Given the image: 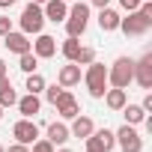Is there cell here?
Returning <instances> with one entry per match:
<instances>
[{
	"mask_svg": "<svg viewBox=\"0 0 152 152\" xmlns=\"http://www.w3.org/2000/svg\"><path fill=\"white\" fill-rule=\"evenodd\" d=\"M131 81H134V60H131V57H116L113 66L107 69V84L125 90Z\"/></svg>",
	"mask_w": 152,
	"mask_h": 152,
	"instance_id": "obj_1",
	"label": "cell"
},
{
	"mask_svg": "<svg viewBox=\"0 0 152 152\" xmlns=\"http://www.w3.org/2000/svg\"><path fill=\"white\" fill-rule=\"evenodd\" d=\"M63 24H66V33L69 36L81 39L84 30H87V24H90V6L87 3H72V9H69V15H66Z\"/></svg>",
	"mask_w": 152,
	"mask_h": 152,
	"instance_id": "obj_2",
	"label": "cell"
},
{
	"mask_svg": "<svg viewBox=\"0 0 152 152\" xmlns=\"http://www.w3.org/2000/svg\"><path fill=\"white\" fill-rule=\"evenodd\" d=\"M84 81H87L90 96H93V99H102V96H104V90H107V69H104L102 63H96V60H93V63L87 66Z\"/></svg>",
	"mask_w": 152,
	"mask_h": 152,
	"instance_id": "obj_3",
	"label": "cell"
},
{
	"mask_svg": "<svg viewBox=\"0 0 152 152\" xmlns=\"http://www.w3.org/2000/svg\"><path fill=\"white\" fill-rule=\"evenodd\" d=\"M18 24H21V33H27V36L42 33V27H45V12H42V6L27 3L24 12H21V18H18Z\"/></svg>",
	"mask_w": 152,
	"mask_h": 152,
	"instance_id": "obj_4",
	"label": "cell"
},
{
	"mask_svg": "<svg viewBox=\"0 0 152 152\" xmlns=\"http://www.w3.org/2000/svg\"><path fill=\"white\" fill-rule=\"evenodd\" d=\"M149 27H152V21H149V18H143L137 9H134V12H128V18H119V30H122L125 36H143Z\"/></svg>",
	"mask_w": 152,
	"mask_h": 152,
	"instance_id": "obj_5",
	"label": "cell"
},
{
	"mask_svg": "<svg viewBox=\"0 0 152 152\" xmlns=\"http://www.w3.org/2000/svg\"><path fill=\"white\" fill-rule=\"evenodd\" d=\"M113 137H116V143L122 146V152H143V140H140V134L134 131V125H122L119 131H113Z\"/></svg>",
	"mask_w": 152,
	"mask_h": 152,
	"instance_id": "obj_6",
	"label": "cell"
},
{
	"mask_svg": "<svg viewBox=\"0 0 152 152\" xmlns=\"http://www.w3.org/2000/svg\"><path fill=\"white\" fill-rule=\"evenodd\" d=\"M12 137H15V143H24V146H30V143L39 137V125H36L33 119L21 116V119L12 125Z\"/></svg>",
	"mask_w": 152,
	"mask_h": 152,
	"instance_id": "obj_7",
	"label": "cell"
},
{
	"mask_svg": "<svg viewBox=\"0 0 152 152\" xmlns=\"http://www.w3.org/2000/svg\"><path fill=\"white\" fill-rule=\"evenodd\" d=\"M113 146H116V137L107 128H99V131H93L87 137V152H110Z\"/></svg>",
	"mask_w": 152,
	"mask_h": 152,
	"instance_id": "obj_8",
	"label": "cell"
},
{
	"mask_svg": "<svg viewBox=\"0 0 152 152\" xmlns=\"http://www.w3.org/2000/svg\"><path fill=\"white\" fill-rule=\"evenodd\" d=\"M134 81H137L143 90H152V54H143V57L134 63Z\"/></svg>",
	"mask_w": 152,
	"mask_h": 152,
	"instance_id": "obj_9",
	"label": "cell"
},
{
	"mask_svg": "<svg viewBox=\"0 0 152 152\" xmlns=\"http://www.w3.org/2000/svg\"><path fill=\"white\" fill-rule=\"evenodd\" d=\"M30 51H33L39 60H48V57L57 54V39L48 36V33H36V42L30 45Z\"/></svg>",
	"mask_w": 152,
	"mask_h": 152,
	"instance_id": "obj_10",
	"label": "cell"
},
{
	"mask_svg": "<svg viewBox=\"0 0 152 152\" xmlns=\"http://www.w3.org/2000/svg\"><path fill=\"white\" fill-rule=\"evenodd\" d=\"M54 107H57V113H60L63 119H75V116L81 113V107H78V99H75L69 90H63V96L54 102Z\"/></svg>",
	"mask_w": 152,
	"mask_h": 152,
	"instance_id": "obj_11",
	"label": "cell"
},
{
	"mask_svg": "<svg viewBox=\"0 0 152 152\" xmlns=\"http://www.w3.org/2000/svg\"><path fill=\"white\" fill-rule=\"evenodd\" d=\"M3 45H6V51H12V54H27L33 42L27 39V33H15V30H9V33L3 36Z\"/></svg>",
	"mask_w": 152,
	"mask_h": 152,
	"instance_id": "obj_12",
	"label": "cell"
},
{
	"mask_svg": "<svg viewBox=\"0 0 152 152\" xmlns=\"http://www.w3.org/2000/svg\"><path fill=\"white\" fill-rule=\"evenodd\" d=\"M42 12H45V21L63 24L66 15H69V3H63V0H48V3L42 6Z\"/></svg>",
	"mask_w": 152,
	"mask_h": 152,
	"instance_id": "obj_13",
	"label": "cell"
},
{
	"mask_svg": "<svg viewBox=\"0 0 152 152\" xmlns=\"http://www.w3.org/2000/svg\"><path fill=\"white\" fill-rule=\"evenodd\" d=\"M57 84L60 87H75V84H81V66L78 63H69V66H63L60 72H57Z\"/></svg>",
	"mask_w": 152,
	"mask_h": 152,
	"instance_id": "obj_14",
	"label": "cell"
},
{
	"mask_svg": "<svg viewBox=\"0 0 152 152\" xmlns=\"http://www.w3.org/2000/svg\"><path fill=\"white\" fill-rule=\"evenodd\" d=\"M93 131H96L93 119H90V116H81V113L72 119V128H69V134H72V137H81V140H87Z\"/></svg>",
	"mask_w": 152,
	"mask_h": 152,
	"instance_id": "obj_15",
	"label": "cell"
},
{
	"mask_svg": "<svg viewBox=\"0 0 152 152\" xmlns=\"http://www.w3.org/2000/svg\"><path fill=\"white\" fill-rule=\"evenodd\" d=\"M15 104H18L21 116H27V119H33V116L39 113V107H42V102H39V96H36V93H27V96H24V99H18Z\"/></svg>",
	"mask_w": 152,
	"mask_h": 152,
	"instance_id": "obj_16",
	"label": "cell"
},
{
	"mask_svg": "<svg viewBox=\"0 0 152 152\" xmlns=\"http://www.w3.org/2000/svg\"><path fill=\"white\" fill-rule=\"evenodd\" d=\"M104 104L110 107V110H122L125 107V102H128V96H125V90H119V87H113V90H104Z\"/></svg>",
	"mask_w": 152,
	"mask_h": 152,
	"instance_id": "obj_17",
	"label": "cell"
},
{
	"mask_svg": "<svg viewBox=\"0 0 152 152\" xmlns=\"http://www.w3.org/2000/svg\"><path fill=\"white\" fill-rule=\"evenodd\" d=\"M69 137H72V134H69V125H66V122H51V125H48V137H45V140H51L54 146H63Z\"/></svg>",
	"mask_w": 152,
	"mask_h": 152,
	"instance_id": "obj_18",
	"label": "cell"
},
{
	"mask_svg": "<svg viewBox=\"0 0 152 152\" xmlns=\"http://www.w3.org/2000/svg\"><path fill=\"white\" fill-rule=\"evenodd\" d=\"M99 27H102L104 33H110V30H119V12H113L110 6H104V9L99 12Z\"/></svg>",
	"mask_w": 152,
	"mask_h": 152,
	"instance_id": "obj_19",
	"label": "cell"
},
{
	"mask_svg": "<svg viewBox=\"0 0 152 152\" xmlns=\"http://www.w3.org/2000/svg\"><path fill=\"white\" fill-rule=\"evenodd\" d=\"M122 110H125V122H128V125H140V122L146 119V110H143L140 104H128V102H125Z\"/></svg>",
	"mask_w": 152,
	"mask_h": 152,
	"instance_id": "obj_20",
	"label": "cell"
},
{
	"mask_svg": "<svg viewBox=\"0 0 152 152\" xmlns=\"http://www.w3.org/2000/svg\"><path fill=\"white\" fill-rule=\"evenodd\" d=\"M18 69H21L24 75L36 72V69H39V57H36L33 51H27V54H18Z\"/></svg>",
	"mask_w": 152,
	"mask_h": 152,
	"instance_id": "obj_21",
	"label": "cell"
},
{
	"mask_svg": "<svg viewBox=\"0 0 152 152\" xmlns=\"http://www.w3.org/2000/svg\"><path fill=\"white\" fill-rule=\"evenodd\" d=\"M78 51H81V42L75 39V36H69V39L63 42V57H66L69 63H75V57H78Z\"/></svg>",
	"mask_w": 152,
	"mask_h": 152,
	"instance_id": "obj_22",
	"label": "cell"
},
{
	"mask_svg": "<svg viewBox=\"0 0 152 152\" xmlns=\"http://www.w3.org/2000/svg\"><path fill=\"white\" fill-rule=\"evenodd\" d=\"M42 90H45V78H42L39 72H30V75H27V93H36V96H39Z\"/></svg>",
	"mask_w": 152,
	"mask_h": 152,
	"instance_id": "obj_23",
	"label": "cell"
},
{
	"mask_svg": "<svg viewBox=\"0 0 152 152\" xmlns=\"http://www.w3.org/2000/svg\"><path fill=\"white\" fill-rule=\"evenodd\" d=\"M18 102V93L12 90V84L9 87H3V90H0V107H12Z\"/></svg>",
	"mask_w": 152,
	"mask_h": 152,
	"instance_id": "obj_24",
	"label": "cell"
},
{
	"mask_svg": "<svg viewBox=\"0 0 152 152\" xmlns=\"http://www.w3.org/2000/svg\"><path fill=\"white\" fill-rule=\"evenodd\" d=\"M93 60H96V51L87 48V45H81V51H78V57H75V63H78V66H90Z\"/></svg>",
	"mask_w": 152,
	"mask_h": 152,
	"instance_id": "obj_25",
	"label": "cell"
},
{
	"mask_svg": "<svg viewBox=\"0 0 152 152\" xmlns=\"http://www.w3.org/2000/svg\"><path fill=\"white\" fill-rule=\"evenodd\" d=\"M63 90H66V87H60V84H45V90H42V93H45V99L54 104V102L63 96Z\"/></svg>",
	"mask_w": 152,
	"mask_h": 152,
	"instance_id": "obj_26",
	"label": "cell"
},
{
	"mask_svg": "<svg viewBox=\"0 0 152 152\" xmlns=\"http://www.w3.org/2000/svg\"><path fill=\"white\" fill-rule=\"evenodd\" d=\"M57 146L51 143V140H45V137H36L33 143H30V152H54Z\"/></svg>",
	"mask_w": 152,
	"mask_h": 152,
	"instance_id": "obj_27",
	"label": "cell"
},
{
	"mask_svg": "<svg viewBox=\"0 0 152 152\" xmlns=\"http://www.w3.org/2000/svg\"><path fill=\"white\" fill-rule=\"evenodd\" d=\"M140 3H143V0H119V6H122L125 12H134V9H137Z\"/></svg>",
	"mask_w": 152,
	"mask_h": 152,
	"instance_id": "obj_28",
	"label": "cell"
},
{
	"mask_svg": "<svg viewBox=\"0 0 152 152\" xmlns=\"http://www.w3.org/2000/svg\"><path fill=\"white\" fill-rule=\"evenodd\" d=\"M12 30V18H0V36H6Z\"/></svg>",
	"mask_w": 152,
	"mask_h": 152,
	"instance_id": "obj_29",
	"label": "cell"
},
{
	"mask_svg": "<svg viewBox=\"0 0 152 152\" xmlns=\"http://www.w3.org/2000/svg\"><path fill=\"white\" fill-rule=\"evenodd\" d=\"M6 152H30V146H24V143H12Z\"/></svg>",
	"mask_w": 152,
	"mask_h": 152,
	"instance_id": "obj_30",
	"label": "cell"
},
{
	"mask_svg": "<svg viewBox=\"0 0 152 152\" xmlns=\"http://www.w3.org/2000/svg\"><path fill=\"white\" fill-rule=\"evenodd\" d=\"M140 107H143V110H152V93H146V99H143Z\"/></svg>",
	"mask_w": 152,
	"mask_h": 152,
	"instance_id": "obj_31",
	"label": "cell"
},
{
	"mask_svg": "<svg viewBox=\"0 0 152 152\" xmlns=\"http://www.w3.org/2000/svg\"><path fill=\"white\" fill-rule=\"evenodd\" d=\"M18 0H0V9H9V6H15Z\"/></svg>",
	"mask_w": 152,
	"mask_h": 152,
	"instance_id": "obj_32",
	"label": "cell"
},
{
	"mask_svg": "<svg viewBox=\"0 0 152 152\" xmlns=\"http://www.w3.org/2000/svg\"><path fill=\"white\" fill-rule=\"evenodd\" d=\"M90 3H93V6H99V9H104V6L110 3V0H90Z\"/></svg>",
	"mask_w": 152,
	"mask_h": 152,
	"instance_id": "obj_33",
	"label": "cell"
},
{
	"mask_svg": "<svg viewBox=\"0 0 152 152\" xmlns=\"http://www.w3.org/2000/svg\"><path fill=\"white\" fill-rule=\"evenodd\" d=\"M3 75H6V63H3V60H0V78H3Z\"/></svg>",
	"mask_w": 152,
	"mask_h": 152,
	"instance_id": "obj_34",
	"label": "cell"
},
{
	"mask_svg": "<svg viewBox=\"0 0 152 152\" xmlns=\"http://www.w3.org/2000/svg\"><path fill=\"white\" fill-rule=\"evenodd\" d=\"M30 3H36V6H45V3H48V0H30Z\"/></svg>",
	"mask_w": 152,
	"mask_h": 152,
	"instance_id": "obj_35",
	"label": "cell"
},
{
	"mask_svg": "<svg viewBox=\"0 0 152 152\" xmlns=\"http://www.w3.org/2000/svg\"><path fill=\"white\" fill-rule=\"evenodd\" d=\"M54 152H72V149H54Z\"/></svg>",
	"mask_w": 152,
	"mask_h": 152,
	"instance_id": "obj_36",
	"label": "cell"
},
{
	"mask_svg": "<svg viewBox=\"0 0 152 152\" xmlns=\"http://www.w3.org/2000/svg\"><path fill=\"white\" fill-rule=\"evenodd\" d=\"M63 3H75V0H63Z\"/></svg>",
	"mask_w": 152,
	"mask_h": 152,
	"instance_id": "obj_37",
	"label": "cell"
},
{
	"mask_svg": "<svg viewBox=\"0 0 152 152\" xmlns=\"http://www.w3.org/2000/svg\"><path fill=\"white\" fill-rule=\"evenodd\" d=\"M0 119H3V107H0Z\"/></svg>",
	"mask_w": 152,
	"mask_h": 152,
	"instance_id": "obj_38",
	"label": "cell"
},
{
	"mask_svg": "<svg viewBox=\"0 0 152 152\" xmlns=\"http://www.w3.org/2000/svg\"><path fill=\"white\" fill-rule=\"evenodd\" d=\"M0 152H6V149H3V146H0Z\"/></svg>",
	"mask_w": 152,
	"mask_h": 152,
	"instance_id": "obj_39",
	"label": "cell"
}]
</instances>
